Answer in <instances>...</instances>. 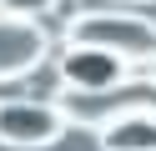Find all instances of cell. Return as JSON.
Masks as SVG:
<instances>
[{"mask_svg":"<svg viewBox=\"0 0 156 151\" xmlns=\"http://www.w3.org/2000/svg\"><path fill=\"white\" fill-rule=\"evenodd\" d=\"M66 35H71L76 45L111 50V56H121L126 66L156 60V20L136 15V10H81Z\"/></svg>","mask_w":156,"mask_h":151,"instance_id":"6da1fadb","label":"cell"},{"mask_svg":"<svg viewBox=\"0 0 156 151\" xmlns=\"http://www.w3.org/2000/svg\"><path fill=\"white\" fill-rule=\"evenodd\" d=\"M66 111L55 101H25V96H10L0 101V146H15V151H41V146H55L66 136Z\"/></svg>","mask_w":156,"mask_h":151,"instance_id":"7a4b0ae2","label":"cell"},{"mask_svg":"<svg viewBox=\"0 0 156 151\" xmlns=\"http://www.w3.org/2000/svg\"><path fill=\"white\" fill-rule=\"evenodd\" d=\"M55 76H61L66 91H111L131 81V66L111 50H96V45H66L61 60H55Z\"/></svg>","mask_w":156,"mask_h":151,"instance_id":"3957f363","label":"cell"},{"mask_svg":"<svg viewBox=\"0 0 156 151\" xmlns=\"http://www.w3.org/2000/svg\"><path fill=\"white\" fill-rule=\"evenodd\" d=\"M45 50H51V35H45L35 20L0 10V81L30 76V70L45 60Z\"/></svg>","mask_w":156,"mask_h":151,"instance_id":"277c9868","label":"cell"},{"mask_svg":"<svg viewBox=\"0 0 156 151\" xmlns=\"http://www.w3.org/2000/svg\"><path fill=\"white\" fill-rule=\"evenodd\" d=\"M96 141H101V151H156V111L146 106L121 111L96 126Z\"/></svg>","mask_w":156,"mask_h":151,"instance_id":"5b68a950","label":"cell"},{"mask_svg":"<svg viewBox=\"0 0 156 151\" xmlns=\"http://www.w3.org/2000/svg\"><path fill=\"white\" fill-rule=\"evenodd\" d=\"M0 10H5V15L35 20V15H45V10H55V0H0Z\"/></svg>","mask_w":156,"mask_h":151,"instance_id":"8992f818","label":"cell"},{"mask_svg":"<svg viewBox=\"0 0 156 151\" xmlns=\"http://www.w3.org/2000/svg\"><path fill=\"white\" fill-rule=\"evenodd\" d=\"M151 66H156V60H151ZM151 81H156V76H151Z\"/></svg>","mask_w":156,"mask_h":151,"instance_id":"52a82bcc","label":"cell"}]
</instances>
